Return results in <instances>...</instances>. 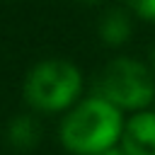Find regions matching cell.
Segmentation results:
<instances>
[{
	"instance_id": "1",
	"label": "cell",
	"mask_w": 155,
	"mask_h": 155,
	"mask_svg": "<svg viewBox=\"0 0 155 155\" xmlns=\"http://www.w3.org/2000/svg\"><path fill=\"white\" fill-rule=\"evenodd\" d=\"M124 116L116 104L94 94L68 111L61 124V143L75 155H97L121 140Z\"/></svg>"
},
{
	"instance_id": "2",
	"label": "cell",
	"mask_w": 155,
	"mask_h": 155,
	"mask_svg": "<svg viewBox=\"0 0 155 155\" xmlns=\"http://www.w3.org/2000/svg\"><path fill=\"white\" fill-rule=\"evenodd\" d=\"M82 90V73L75 63L63 58H46L36 63L24 80V99L39 111L68 109Z\"/></svg>"
},
{
	"instance_id": "3",
	"label": "cell",
	"mask_w": 155,
	"mask_h": 155,
	"mask_svg": "<svg viewBox=\"0 0 155 155\" xmlns=\"http://www.w3.org/2000/svg\"><path fill=\"white\" fill-rule=\"evenodd\" d=\"M97 94L116 104L121 111H140L155 99V75L136 58H114L97 80Z\"/></svg>"
},
{
	"instance_id": "4",
	"label": "cell",
	"mask_w": 155,
	"mask_h": 155,
	"mask_svg": "<svg viewBox=\"0 0 155 155\" xmlns=\"http://www.w3.org/2000/svg\"><path fill=\"white\" fill-rule=\"evenodd\" d=\"M121 150L126 155H155V111H136L121 131Z\"/></svg>"
},
{
	"instance_id": "5",
	"label": "cell",
	"mask_w": 155,
	"mask_h": 155,
	"mask_svg": "<svg viewBox=\"0 0 155 155\" xmlns=\"http://www.w3.org/2000/svg\"><path fill=\"white\" fill-rule=\"evenodd\" d=\"M131 15L124 7H109L107 12H102L99 24H97V34L107 46H121L131 39Z\"/></svg>"
},
{
	"instance_id": "6",
	"label": "cell",
	"mask_w": 155,
	"mask_h": 155,
	"mask_svg": "<svg viewBox=\"0 0 155 155\" xmlns=\"http://www.w3.org/2000/svg\"><path fill=\"white\" fill-rule=\"evenodd\" d=\"M41 140V126L29 114H17L7 124V143L15 150H31Z\"/></svg>"
},
{
	"instance_id": "7",
	"label": "cell",
	"mask_w": 155,
	"mask_h": 155,
	"mask_svg": "<svg viewBox=\"0 0 155 155\" xmlns=\"http://www.w3.org/2000/svg\"><path fill=\"white\" fill-rule=\"evenodd\" d=\"M126 5L136 17L145 22H155V0H126Z\"/></svg>"
},
{
	"instance_id": "8",
	"label": "cell",
	"mask_w": 155,
	"mask_h": 155,
	"mask_svg": "<svg viewBox=\"0 0 155 155\" xmlns=\"http://www.w3.org/2000/svg\"><path fill=\"white\" fill-rule=\"evenodd\" d=\"M97 155H126L124 150H116V148H107V150H102V153H97Z\"/></svg>"
},
{
	"instance_id": "9",
	"label": "cell",
	"mask_w": 155,
	"mask_h": 155,
	"mask_svg": "<svg viewBox=\"0 0 155 155\" xmlns=\"http://www.w3.org/2000/svg\"><path fill=\"white\" fill-rule=\"evenodd\" d=\"M150 70H153V75H155V46H153V51H150Z\"/></svg>"
},
{
	"instance_id": "10",
	"label": "cell",
	"mask_w": 155,
	"mask_h": 155,
	"mask_svg": "<svg viewBox=\"0 0 155 155\" xmlns=\"http://www.w3.org/2000/svg\"><path fill=\"white\" fill-rule=\"evenodd\" d=\"M78 2H82V5H99V2H104V0H78Z\"/></svg>"
}]
</instances>
